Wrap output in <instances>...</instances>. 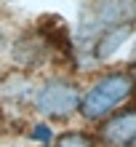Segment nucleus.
Wrapping results in <instances>:
<instances>
[{
  "mask_svg": "<svg viewBox=\"0 0 136 147\" xmlns=\"http://www.w3.org/2000/svg\"><path fill=\"white\" fill-rule=\"evenodd\" d=\"M136 27V0H99L80 16V38L93 59H107Z\"/></svg>",
  "mask_w": 136,
  "mask_h": 147,
  "instance_id": "1",
  "label": "nucleus"
},
{
  "mask_svg": "<svg viewBox=\"0 0 136 147\" xmlns=\"http://www.w3.org/2000/svg\"><path fill=\"white\" fill-rule=\"evenodd\" d=\"M5 43V32H3V27H0V46Z\"/></svg>",
  "mask_w": 136,
  "mask_h": 147,
  "instance_id": "6",
  "label": "nucleus"
},
{
  "mask_svg": "<svg viewBox=\"0 0 136 147\" xmlns=\"http://www.w3.org/2000/svg\"><path fill=\"white\" fill-rule=\"evenodd\" d=\"M54 147H99V142L91 134H83V131H64L54 142Z\"/></svg>",
  "mask_w": 136,
  "mask_h": 147,
  "instance_id": "5",
  "label": "nucleus"
},
{
  "mask_svg": "<svg viewBox=\"0 0 136 147\" xmlns=\"http://www.w3.org/2000/svg\"><path fill=\"white\" fill-rule=\"evenodd\" d=\"M35 107L43 112L46 118H67L80 107V91L78 86L64 80V78H54L40 86L35 94Z\"/></svg>",
  "mask_w": 136,
  "mask_h": 147,
  "instance_id": "3",
  "label": "nucleus"
},
{
  "mask_svg": "<svg viewBox=\"0 0 136 147\" xmlns=\"http://www.w3.org/2000/svg\"><path fill=\"white\" fill-rule=\"evenodd\" d=\"M131 94H133V78L128 72H112L96 80L86 91L78 110L88 120H101V118L112 115V110H117Z\"/></svg>",
  "mask_w": 136,
  "mask_h": 147,
  "instance_id": "2",
  "label": "nucleus"
},
{
  "mask_svg": "<svg viewBox=\"0 0 136 147\" xmlns=\"http://www.w3.org/2000/svg\"><path fill=\"white\" fill-rule=\"evenodd\" d=\"M99 147H136V110L107 118L99 128Z\"/></svg>",
  "mask_w": 136,
  "mask_h": 147,
  "instance_id": "4",
  "label": "nucleus"
}]
</instances>
